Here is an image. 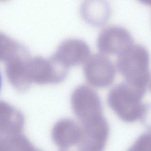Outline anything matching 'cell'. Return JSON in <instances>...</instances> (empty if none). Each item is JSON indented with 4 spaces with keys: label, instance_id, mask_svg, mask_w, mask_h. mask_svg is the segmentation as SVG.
Segmentation results:
<instances>
[{
    "label": "cell",
    "instance_id": "obj_6",
    "mask_svg": "<svg viewBox=\"0 0 151 151\" xmlns=\"http://www.w3.org/2000/svg\"><path fill=\"white\" fill-rule=\"evenodd\" d=\"M134 44L132 35L120 25H109L101 31L97 40L98 48L110 54H121Z\"/></svg>",
    "mask_w": 151,
    "mask_h": 151
},
{
    "label": "cell",
    "instance_id": "obj_11",
    "mask_svg": "<svg viewBox=\"0 0 151 151\" xmlns=\"http://www.w3.org/2000/svg\"><path fill=\"white\" fill-rule=\"evenodd\" d=\"M1 75H0V88L1 86Z\"/></svg>",
    "mask_w": 151,
    "mask_h": 151
},
{
    "label": "cell",
    "instance_id": "obj_2",
    "mask_svg": "<svg viewBox=\"0 0 151 151\" xmlns=\"http://www.w3.org/2000/svg\"><path fill=\"white\" fill-rule=\"evenodd\" d=\"M150 55L146 48L140 44H133L119 55L116 66L125 81L139 87L150 88Z\"/></svg>",
    "mask_w": 151,
    "mask_h": 151
},
{
    "label": "cell",
    "instance_id": "obj_10",
    "mask_svg": "<svg viewBox=\"0 0 151 151\" xmlns=\"http://www.w3.org/2000/svg\"><path fill=\"white\" fill-rule=\"evenodd\" d=\"M151 140L150 133H144L139 137L128 151H151Z\"/></svg>",
    "mask_w": 151,
    "mask_h": 151
},
{
    "label": "cell",
    "instance_id": "obj_5",
    "mask_svg": "<svg viewBox=\"0 0 151 151\" xmlns=\"http://www.w3.org/2000/svg\"><path fill=\"white\" fill-rule=\"evenodd\" d=\"M81 135L78 144L80 151H103L109 133L104 116L81 124Z\"/></svg>",
    "mask_w": 151,
    "mask_h": 151
},
{
    "label": "cell",
    "instance_id": "obj_7",
    "mask_svg": "<svg viewBox=\"0 0 151 151\" xmlns=\"http://www.w3.org/2000/svg\"><path fill=\"white\" fill-rule=\"evenodd\" d=\"M91 52L90 47L81 39L70 38L63 41L57 49V60L68 67L82 63Z\"/></svg>",
    "mask_w": 151,
    "mask_h": 151
},
{
    "label": "cell",
    "instance_id": "obj_9",
    "mask_svg": "<svg viewBox=\"0 0 151 151\" xmlns=\"http://www.w3.org/2000/svg\"><path fill=\"white\" fill-rule=\"evenodd\" d=\"M81 135L80 126L69 119L60 121L55 127L54 137L56 143L63 149L77 145Z\"/></svg>",
    "mask_w": 151,
    "mask_h": 151
},
{
    "label": "cell",
    "instance_id": "obj_8",
    "mask_svg": "<svg viewBox=\"0 0 151 151\" xmlns=\"http://www.w3.org/2000/svg\"><path fill=\"white\" fill-rule=\"evenodd\" d=\"M111 7L105 1H86L81 4L80 13L84 19L94 26H101L111 15Z\"/></svg>",
    "mask_w": 151,
    "mask_h": 151
},
{
    "label": "cell",
    "instance_id": "obj_1",
    "mask_svg": "<svg viewBox=\"0 0 151 151\" xmlns=\"http://www.w3.org/2000/svg\"><path fill=\"white\" fill-rule=\"evenodd\" d=\"M147 90L127 81L115 86L109 93V106L122 121L133 122L144 118L147 105L143 101Z\"/></svg>",
    "mask_w": 151,
    "mask_h": 151
},
{
    "label": "cell",
    "instance_id": "obj_3",
    "mask_svg": "<svg viewBox=\"0 0 151 151\" xmlns=\"http://www.w3.org/2000/svg\"><path fill=\"white\" fill-rule=\"evenodd\" d=\"M71 104L81 123L103 116L100 98L96 91L87 85H80L74 89Z\"/></svg>",
    "mask_w": 151,
    "mask_h": 151
},
{
    "label": "cell",
    "instance_id": "obj_4",
    "mask_svg": "<svg viewBox=\"0 0 151 151\" xmlns=\"http://www.w3.org/2000/svg\"><path fill=\"white\" fill-rule=\"evenodd\" d=\"M85 77L88 83L95 87L110 85L115 78V67L107 55L99 53L92 55L83 67Z\"/></svg>",
    "mask_w": 151,
    "mask_h": 151
}]
</instances>
